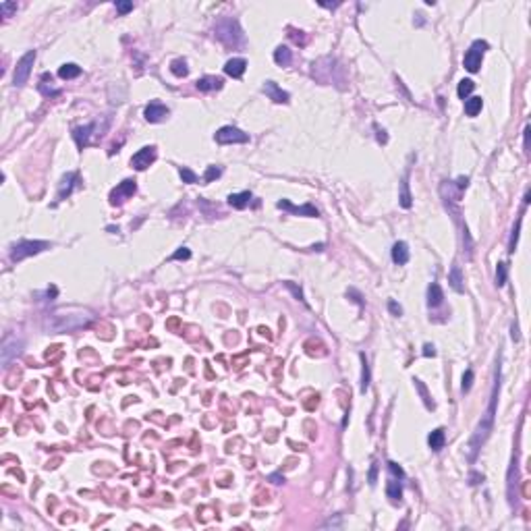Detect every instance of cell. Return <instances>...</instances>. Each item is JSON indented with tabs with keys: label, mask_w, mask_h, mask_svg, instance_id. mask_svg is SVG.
Listing matches in <instances>:
<instances>
[{
	"label": "cell",
	"mask_w": 531,
	"mask_h": 531,
	"mask_svg": "<svg viewBox=\"0 0 531 531\" xmlns=\"http://www.w3.org/2000/svg\"><path fill=\"white\" fill-rule=\"evenodd\" d=\"M245 69H247V61H245V58H231V61L224 64V73H226V75H231V77H234V79L243 77Z\"/></svg>",
	"instance_id": "cell-13"
},
{
	"label": "cell",
	"mask_w": 531,
	"mask_h": 531,
	"mask_svg": "<svg viewBox=\"0 0 531 531\" xmlns=\"http://www.w3.org/2000/svg\"><path fill=\"white\" fill-rule=\"evenodd\" d=\"M171 71H172V75H176V77H187V73H189L187 62L183 61V58H176V61H172Z\"/></svg>",
	"instance_id": "cell-28"
},
{
	"label": "cell",
	"mask_w": 531,
	"mask_h": 531,
	"mask_svg": "<svg viewBox=\"0 0 531 531\" xmlns=\"http://www.w3.org/2000/svg\"><path fill=\"white\" fill-rule=\"evenodd\" d=\"M473 87H475V83L471 79H463L461 83H459V90H456V94H459V98L461 100H467L469 98V94L473 92Z\"/></svg>",
	"instance_id": "cell-29"
},
{
	"label": "cell",
	"mask_w": 531,
	"mask_h": 531,
	"mask_svg": "<svg viewBox=\"0 0 531 531\" xmlns=\"http://www.w3.org/2000/svg\"><path fill=\"white\" fill-rule=\"evenodd\" d=\"M264 94L268 95L270 100H274L276 104H286V102H289V98H291V95L286 94V92L280 90V87L274 83V81H266V83H264Z\"/></svg>",
	"instance_id": "cell-11"
},
{
	"label": "cell",
	"mask_w": 531,
	"mask_h": 531,
	"mask_svg": "<svg viewBox=\"0 0 531 531\" xmlns=\"http://www.w3.org/2000/svg\"><path fill=\"white\" fill-rule=\"evenodd\" d=\"M214 139H216L218 143H247L249 141V135L247 133H243L241 129L237 127H222V129H218L216 131V135H214Z\"/></svg>",
	"instance_id": "cell-6"
},
{
	"label": "cell",
	"mask_w": 531,
	"mask_h": 531,
	"mask_svg": "<svg viewBox=\"0 0 531 531\" xmlns=\"http://www.w3.org/2000/svg\"><path fill=\"white\" fill-rule=\"evenodd\" d=\"M398 199H401V205L403 208H411V193H409V181H407V176L401 181V195H398Z\"/></svg>",
	"instance_id": "cell-27"
},
{
	"label": "cell",
	"mask_w": 531,
	"mask_h": 531,
	"mask_svg": "<svg viewBox=\"0 0 531 531\" xmlns=\"http://www.w3.org/2000/svg\"><path fill=\"white\" fill-rule=\"evenodd\" d=\"M280 210H289L291 214H299V216H309V218H318L320 216V212L315 205L312 203H305V205H293L289 199H280V202L276 203Z\"/></svg>",
	"instance_id": "cell-9"
},
{
	"label": "cell",
	"mask_w": 531,
	"mask_h": 531,
	"mask_svg": "<svg viewBox=\"0 0 531 531\" xmlns=\"http://www.w3.org/2000/svg\"><path fill=\"white\" fill-rule=\"evenodd\" d=\"M81 75V66H77L75 62H69V64H62L61 69H58V77L61 79H75Z\"/></svg>",
	"instance_id": "cell-22"
},
{
	"label": "cell",
	"mask_w": 531,
	"mask_h": 531,
	"mask_svg": "<svg viewBox=\"0 0 531 531\" xmlns=\"http://www.w3.org/2000/svg\"><path fill=\"white\" fill-rule=\"evenodd\" d=\"M297 33H299V31H295V29H291V38H293L295 42H297V44H305V38H303V35H297Z\"/></svg>",
	"instance_id": "cell-47"
},
{
	"label": "cell",
	"mask_w": 531,
	"mask_h": 531,
	"mask_svg": "<svg viewBox=\"0 0 531 531\" xmlns=\"http://www.w3.org/2000/svg\"><path fill=\"white\" fill-rule=\"evenodd\" d=\"M388 309H390V313L392 315H401L403 313V307L396 303V301H388Z\"/></svg>",
	"instance_id": "cell-42"
},
{
	"label": "cell",
	"mask_w": 531,
	"mask_h": 531,
	"mask_svg": "<svg viewBox=\"0 0 531 531\" xmlns=\"http://www.w3.org/2000/svg\"><path fill=\"white\" fill-rule=\"evenodd\" d=\"M94 129H95V125H85V127H77L75 131H73V137H75V141H77V145L81 147V150L90 143V135H92Z\"/></svg>",
	"instance_id": "cell-16"
},
{
	"label": "cell",
	"mask_w": 531,
	"mask_h": 531,
	"mask_svg": "<svg viewBox=\"0 0 531 531\" xmlns=\"http://www.w3.org/2000/svg\"><path fill=\"white\" fill-rule=\"evenodd\" d=\"M375 479H378V463H374V465H372L370 475H367V482H370V485H374V484H375Z\"/></svg>",
	"instance_id": "cell-41"
},
{
	"label": "cell",
	"mask_w": 531,
	"mask_h": 531,
	"mask_svg": "<svg viewBox=\"0 0 531 531\" xmlns=\"http://www.w3.org/2000/svg\"><path fill=\"white\" fill-rule=\"evenodd\" d=\"M154 160H156V147H154V145H145V147H141V150H139L135 156L131 158V166L137 168V171H145V168L150 166Z\"/></svg>",
	"instance_id": "cell-8"
},
{
	"label": "cell",
	"mask_w": 531,
	"mask_h": 531,
	"mask_svg": "<svg viewBox=\"0 0 531 531\" xmlns=\"http://www.w3.org/2000/svg\"><path fill=\"white\" fill-rule=\"evenodd\" d=\"M423 355H425V357H434V355H436V349H434V344H430V343L423 344Z\"/></svg>",
	"instance_id": "cell-44"
},
{
	"label": "cell",
	"mask_w": 531,
	"mask_h": 531,
	"mask_svg": "<svg viewBox=\"0 0 531 531\" xmlns=\"http://www.w3.org/2000/svg\"><path fill=\"white\" fill-rule=\"evenodd\" d=\"M48 247H50L48 241H19L11 247V262H21L29 255L44 251V249H48Z\"/></svg>",
	"instance_id": "cell-2"
},
{
	"label": "cell",
	"mask_w": 531,
	"mask_h": 531,
	"mask_svg": "<svg viewBox=\"0 0 531 531\" xmlns=\"http://www.w3.org/2000/svg\"><path fill=\"white\" fill-rule=\"evenodd\" d=\"M370 382H372V374H370V363H367L365 355L361 353V392H365L370 388Z\"/></svg>",
	"instance_id": "cell-23"
},
{
	"label": "cell",
	"mask_w": 531,
	"mask_h": 531,
	"mask_svg": "<svg viewBox=\"0 0 531 531\" xmlns=\"http://www.w3.org/2000/svg\"><path fill=\"white\" fill-rule=\"evenodd\" d=\"M392 262L398 264V266H405V264L409 262V245L405 241L394 243V247H392Z\"/></svg>",
	"instance_id": "cell-14"
},
{
	"label": "cell",
	"mask_w": 531,
	"mask_h": 531,
	"mask_svg": "<svg viewBox=\"0 0 531 531\" xmlns=\"http://www.w3.org/2000/svg\"><path fill=\"white\" fill-rule=\"evenodd\" d=\"M249 202H251V193H249V191H241V193L228 195V203H231L233 208H237V210L247 208Z\"/></svg>",
	"instance_id": "cell-18"
},
{
	"label": "cell",
	"mask_w": 531,
	"mask_h": 531,
	"mask_svg": "<svg viewBox=\"0 0 531 531\" xmlns=\"http://www.w3.org/2000/svg\"><path fill=\"white\" fill-rule=\"evenodd\" d=\"M479 482H484V475H479V473H475V471H473V473L469 475V484L475 485V484H479Z\"/></svg>",
	"instance_id": "cell-46"
},
{
	"label": "cell",
	"mask_w": 531,
	"mask_h": 531,
	"mask_svg": "<svg viewBox=\"0 0 531 531\" xmlns=\"http://www.w3.org/2000/svg\"><path fill=\"white\" fill-rule=\"evenodd\" d=\"M525 150H529V127H525Z\"/></svg>",
	"instance_id": "cell-50"
},
{
	"label": "cell",
	"mask_w": 531,
	"mask_h": 531,
	"mask_svg": "<svg viewBox=\"0 0 531 531\" xmlns=\"http://www.w3.org/2000/svg\"><path fill=\"white\" fill-rule=\"evenodd\" d=\"M485 48H488V44H485L484 40H475L473 44H471V48L467 50V52H465L463 64H465V69H467L469 73H477V71H479Z\"/></svg>",
	"instance_id": "cell-3"
},
{
	"label": "cell",
	"mask_w": 531,
	"mask_h": 531,
	"mask_svg": "<svg viewBox=\"0 0 531 531\" xmlns=\"http://www.w3.org/2000/svg\"><path fill=\"white\" fill-rule=\"evenodd\" d=\"M0 11H2L4 17H11V13L17 11V4L15 2H0Z\"/></svg>",
	"instance_id": "cell-37"
},
{
	"label": "cell",
	"mask_w": 531,
	"mask_h": 531,
	"mask_svg": "<svg viewBox=\"0 0 531 531\" xmlns=\"http://www.w3.org/2000/svg\"><path fill=\"white\" fill-rule=\"evenodd\" d=\"M274 61H276V64H280V66H289L291 61H293L291 50L286 48V46H278V48L274 50Z\"/></svg>",
	"instance_id": "cell-25"
},
{
	"label": "cell",
	"mask_w": 531,
	"mask_h": 531,
	"mask_svg": "<svg viewBox=\"0 0 531 531\" xmlns=\"http://www.w3.org/2000/svg\"><path fill=\"white\" fill-rule=\"evenodd\" d=\"M442 301H444V293H442L440 284L432 282L430 286H427V305L438 307V305H442Z\"/></svg>",
	"instance_id": "cell-17"
},
{
	"label": "cell",
	"mask_w": 531,
	"mask_h": 531,
	"mask_svg": "<svg viewBox=\"0 0 531 531\" xmlns=\"http://www.w3.org/2000/svg\"><path fill=\"white\" fill-rule=\"evenodd\" d=\"M448 282H451V286L456 291V293H463V274H461V268L459 266H453L451 268V274H448Z\"/></svg>",
	"instance_id": "cell-24"
},
{
	"label": "cell",
	"mask_w": 531,
	"mask_h": 531,
	"mask_svg": "<svg viewBox=\"0 0 531 531\" xmlns=\"http://www.w3.org/2000/svg\"><path fill=\"white\" fill-rule=\"evenodd\" d=\"M73 181H77V172H66L62 176V183H61V189H58V199H64L71 195L73 191Z\"/></svg>",
	"instance_id": "cell-19"
},
{
	"label": "cell",
	"mask_w": 531,
	"mask_h": 531,
	"mask_svg": "<svg viewBox=\"0 0 531 531\" xmlns=\"http://www.w3.org/2000/svg\"><path fill=\"white\" fill-rule=\"evenodd\" d=\"M498 392H500V361H498V367H496V378H494V388H492V394H490V405H488V411H485L484 419L479 422L477 430L471 438L469 446H467V456L469 461H475V456L479 453V448L485 440H488L492 427H494V413H496V403H498Z\"/></svg>",
	"instance_id": "cell-1"
},
{
	"label": "cell",
	"mask_w": 531,
	"mask_h": 531,
	"mask_svg": "<svg viewBox=\"0 0 531 531\" xmlns=\"http://www.w3.org/2000/svg\"><path fill=\"white\" fill-rule=\"evenodd\" d=\"M386 494H388V498L392 500V502H401V498H403V485H401V482H396V479H388Z\"/></svg>",
	"instance_id": "cell-21"
},
{
	"label": "cell",
	"mask_w": 531,
	"mask_h": 531,
	"mask_svg": "<svg viewBox=\"0 0 531 531\" xmlns=\"http://www.w3.org/2000/svg\"><path fill=\"white\" fill-rule=\"evenodd\" d=\"M143 116L147 123H160L168 116V108L164 104H160V102H150L143 110Z\"/></svg>",
	"instance_id": "cell-10"
},
{
	"label": "cell",
	"mask_w": 531,
	"mask_h": 531,
	"mask_svg": "<svg viewBox=\"0 0 531 531\" xmlns=\"http://www.w3.org/2000/svg\"><path fill=\"white\" fill-rule=\"evenodd\" d=\"M179 174H181V179L185 181V183H197V174L193 171H189L187 166H181L179 168Z\"/></svg>",
	"instance_id": "cell-32"
},
{
	"label": "cell",
	"mask_w": 531,
	"mask_h": 531,
	"mask_svg": "<svg viewBox=\"0 0 531 531\" xmlns=\"http://www.w3.org/2000/svg\"><path fill=\"white\" fill-rule=\"evenodd\" d=\"M484 106V100L482 98H467L465 100V112H467V116H477L479 114V110H482Z\"/></svg>",
	"instance_id": "cell-26"
},
{
	"label": "cell",
	"mask_w": 531,
	"mask_h": 531,
	"mask_svg": "<svg viewBox=\"0 0 531 531\" xmlns=\"http://www.w3.org/2000/svg\"><path fill=\"white\" fill-rule=\"evenodd\" d=\"M284 286H286V289H289V291L295 295V297H297V299L301 301V303H305V299H303V291H301V286H297L295 282H291V280H286Z\"/></svg>",
	"instance_id": "cell-33"
},
{
	"label": "cell",
	"mask_w": 531,
	"mask_h": 531,
	"mask_svg": "<svg viewBox=\"0 0 531 531\" xmlns=\"http://www.w3.org/2000/svg\"><path fill=\"white\" fill-rule=\"evenodd\" d=\"M519 228H521V218H519V222L515 224L513 228V234H511V241H508V251H515V247H517V237H519Z\"/></svg>",
	"instance_id": "cell-34"
},
{
	"label": "cell",
	"mask_w": 531,
	"mask_h": 531,
	"mask_svg": "<svg viewBox=\"0 0 531 531\" xmlns=\"http://www.w3.org/2000/svg\"><path fill=\"white\" fill-rule=\"evenodd\" d=\"M513 341H519V332H517V324H513Z\"/></svg>",
	"instance_id": "cell-49"
},
{
	"label": "cell",
	"mask_w": 531,
	"mask_h": 531,
	"mask_svg": "<svg viewBox=\"0 0 531 531\" xmlns=\"http://www.w3.org/2000/svg\"><path fill=\"white\" fill-rule=\"evenodd\" d=\"M220 174H222V168H218V166H208V171H205V174H203V183H212L214 179H218Z\"/></svg>",
	"instance_id": "cell-31"
},
{
	"label": "cell",
	"mask_w": 531,
	"mask_h": 531,
	"mask_svg": "<svg viewBox=\"0 0 531 531\" xmlns=\"http://www.w3.org/2000/svg\"><path fill=\"white\" fill-rule=\"evenodd\" d=\"M189 257H191V251H189V249H187V247H181L179 251L172 253L171 260H189Z\"/></svg>",
	"instance_id": "cell-39"
},
{
	"label": "cell",
	"mask_w": 531,
	"mask_h": 531,
	"mask_svg": "<svg viewBox=\"0 0 531 531\" xmlns=\"http://www.w3.org/2000/svg\"><path fill=\"white\" fill-rule=\"evenodd\" d=\"M415 386L419 388V392H422V396H423L425 407H427V409H434V403H430V396H427V390H425V386L422 384V380H415Z\"/></svg>",
	"instance_id": "cell-35"
},
{
	"label": "cell",
	"mask_w": 531,
	"mask_h": 531,
	"mask_svg": "<svg viewBox=\"0 0 531 531\" xmlns=\"http://www.w3.org/2000/svg\"><path fill=\"white\" fill-rule=\"evenodd\" d=\"M374 131H375V137H378V141H380V143H386V141H388V135H386V131H384V129H380L378 125H374Z\"/></svg>",
	"instance_id": "cell-40"
},
{
	"label": "cell",
	"mask_w": 531,
	"mask_h": 531,
	"mask_svg": "<svg viewBox=\"0 0 531 531\" xmlns=\"http://www.w3.org/2000/svg\"><path fill=\"white\" fill-rule=\"evenodd\" d=\"M116 11H119L121 15L133 11V2H116Z\"/></svg>",
	"instance_id": "cell-43"
},
{
	"label": "cell",
	"mask_w": 531,
	"mask_h": 531,
	"mask_svg": "<svg viewBox=\"0 0 531 531\" xmlns=\"http://www.w3.org/2000/svg\"><path fill=\"white\" fill-rule=\"evenodd\" d=\"M231 35H237L239 40H243V33H241V29H239V23H237V21H233V19L220 21V23L216 25V38L220 42H224L226 46H234V42H233Z\"/></svg>",
	"instance_id": "cell-5"
},
{
	"label": "cell",
	"mask_w": 531,
	"mask_h": 531,
	"mask_svg": "<svg viewBox=\"0 0 531 531\" xmlns=\"http://www.w3.org/2000/svg\"><path fill=\"white\" fill-rule=\"evenodd\" d=\"M467 185H469V179H467V176H459V179H456V187H459V191L467 189Z\"/></svg>",
	"instance_id": "cell-45"
},
{
	"label": "cell",
	"mask_w": 531,
	"mask_h": 531,
	"mask_svg": "<svg viewBox=\"0 0 531 531\" xmlns=\"http://www.w3.org/2000/svg\"><path fill=\"white\" fill-rule=\"evenodd\" d=\"M388 469H390V473H392V475H396V477H405V471H403V467H401L398 463L390 461V463H388Z\"/></svg>",
	"instance_id": "cell-38"
},
{
	"label": "cell",
	"mask_w": 531,
	"mask_h": 531,
	"mask_svg": "<svg viewBox=\"0 0 531 531\" xmlns=\"http://www.w3.org/2000/svg\"><path fill=\"white\" fill-rule=\"evenodd\" d=\"M21 346H23V343L17 341V338H6V341L2 343V363L4 365H9V361L15 355H19Z\"/></svg>",
	"instance_id": "cell-12"
},
{
	"label": "cell",
	"mask_w": 531,
	"mask_h": 531,
	"mask_svg": "<svg viewBox=\"0 0 531 531\" xmlns=\"http://www.w3.org/2000/svg\"><path fill=\"white\" fill-rule=\"evenodd\" d=\"M195 87H197L199 92H212V90H220V87H222V79H220V77H214V75H208V77L197 79Z\"/></svg>",
	"instance_id": "cell-15"
},
{
	"label": "cell",
	"mask_w": 531,
	"mask_h": 531,
	"mask_svg": "<svg viewBox=\"0 0 531 531\" xmlns=\"http://www.w3.org/2000/svg\"><path fill=\"white\" fill-rule=\"evenodd\" d=\"M471 384H473V372L467 370V372H465V375H463V386H461L463 392H467V390L471 388Z\"/></svg>",
	"instance_id": "cell-36"
},
{
	"label": "cell",
	"mask_w": 531,
	"mask_h": 531,
	"mask_svg": "<svg viewBox=\"0 0 531 531\" xmlns=\"http://www.w3.org/2000/svg\"><path fill=\"white\" fill-rule=\"evenodd\" d=\"M444 440H446L444 430L438 427V430H434L430 436H427V444H430L432 451H440V448H444Z\"/></svg>",
	"instance_id": "cell-20"
},
{
	"label": "cell",
	"mask_w": 531,
	"mask_h": 531,
	"mask_svg": "<svg viewBox=\"0 0 531 531\" xmlns=\"http://www.w3.org/2000/svg\"><path fill=\"white\" fill-rule=\"evenodd\" d=\"M270 482H272V484H282V482H284V479H282V477H280L278 473H274V475H270Z\"/></svg>",
	"instance_id": "cell-48"
},
{
	"label": "cell",
	"mask_w": 531,
	"mask_h": 531,
	"mask_svg": "<svg viewBox=\"0 0 531 531\" xmlns=\"http://www.w3.org/2000/svg\"><path fill=\"white\" fill-rule=\"evenodd\" d=\"M33 61H35V50H29L27 54L21 56V61L17 62V69H15V75H13V85L15 87H21V85L27 83L29 73H31V66H33Z\"/></svg>",
	"instance_id": "cell-4"
},
{
	"label": "cell",
	"mask_w": 531,
	"mask_h": 531,
	"mask_svg": "<svg viewBox=\"0 0 531 531\" xmlns=\"http://www.w3.org/2000/svg\"><path fill=\"white\" fill-rule=\"evenodd\" d=\"M137 191V183L133 181V179H127V181H123L119 183L114 189H112V193H110V203L112 205H121L125 199H129L133 193Z\"/></svg>",
	"instance_id": "cell-7"
},
{
	"label": "cell",
	"mask_w": 531,
	"mask_h": 531,
	"mask_svg": "<svg viewBox=\"0 0 531 531\" xmlns=\"http://www.w3.org/2000/svg\"><path fill=\"white\" fill-rule=\"evenodd\" d=\"M506 274H508L506 264L500 262L498 268H496V284H498V286H504V282H506Z\"/></svg>",
	"instance_id": "cell-30"
}]
</instances>
